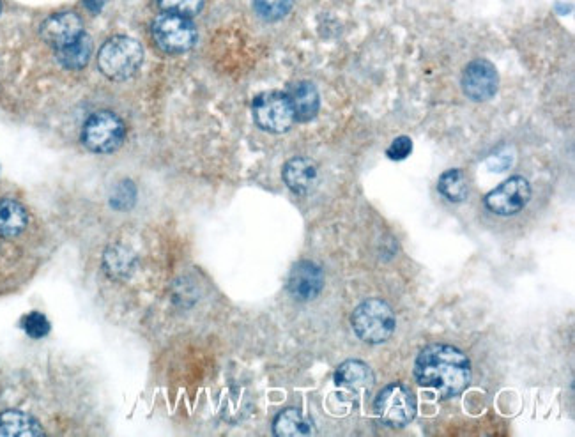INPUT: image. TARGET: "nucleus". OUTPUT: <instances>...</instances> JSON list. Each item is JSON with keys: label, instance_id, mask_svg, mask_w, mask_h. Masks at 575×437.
<instances>
[{"label": "nucleus", "instance_id": "1", "mask_svg": "<svg viewBox=\"0 0 575 437\" xmlns=\"http://www.w3.org/2000/svg\"><path fill=\"white\" fill-rule=\"evenodd\" d=\"M414 377L418 384L436 390L443 399H452L471 383V361L453 345H427L416 358Z\"/></svg>", "mask_w": 575, "mask_h": 437}, {"label": "nucleus", "instance_id": "18", "mask_svg": "<svg viewBox=\"0 0 575 437\" xmlns=\"http://www.w3.org/2000/svg\"><path fill=\"white\" fill-rule=\"evenodd\" d=\"M273 432H275V436L296 437L308 436L312 429H310L307 418L299 413L298 409H285L276 416Z\"/></svg>", "mask_w": 575, "mask_h": 437}, {"label": "nucleus", "instance_id": "17", "mask_svg": "<svg viewBox=\"0 0 575 437\" xmlns=\"http://www.w3.org/2000/svg\"><path fill=\"white\" fill-rule=\"evenodd\" d=\"M91 39L82 34L80 38L71 41L69 45L57 48V59L64 68L80 69L91 59Z\"/></svg>", "mask_w": 575, "mask_h": 437}, {"label": "nucleus", "instance_id": "15", "mask_svg": "<svg viewBox=\"0 0 575 437\" xmlns=\"http://www.w3.org/2000/svg\"><path fill=\"white\" fill-rule=\"evenodd\" d=\"M335 383L349 390H367L374 384V374L363 361H344L335 372Z\"/></svg>", "mask_w": 575, "mask_h": 437}, {"label": "nucleus", "instance_id": "11", "mask_svg": "<svg viewBox=\"0 0 575 437\" xmlns=\"http://www.w3.org/2000/svg\"><path fill=\"white\" fill-rule=\"evenodd\" d=\"M82 34H84V23L75 13H59V15L50 16L41 25V38L55 48L69 45Z\"/></svg>", "mask_w": 575, "mask_h": 437}, {"label": "nucleus", "instance_id": "4", "mask_svg": "<svg viewBox=\"0 0 575 437\" xmlns=\"http://www.w3.org/2000/svg\"><path fill=\"white\" fill-rule=\"evenodd\" d=\"M379 420L388 427H406L416 416V400L413 391L406 388L404 384H388L386 388L379 391L376 404H374Z\"/></svg>", "mask_w": 575, "mask_h": 437}, {"label": "nucleus", "instance_id": "23", "mask_svg": "<svg viewBox=\"0 0 575 437\" xmlns=\"http://www.w3.org/2000/svg\"><path fill=\"white\" fill-rule=\"evenodd\" d=\"M411 151H413V140L409 137H399L391 142L386 154L390 160H406Z\"/></svg>", "mask_w": 575, "mask_h": 437}, {"label": "nucleus", "instance_id": "21", "mask_svg": "<svg viewBox=\"0 0 575 437\" xmlns=\"http://www.w3.org/2000/svg\"><path fill=\"white\" fill-rule=\"evenodd\" d=\"M158 2L165 13L186 16V18L197 15L204 4V0H158Z\"/></svg>", "mask_w": 575, "mask_h": 437}, {"label": "nucleus", "instance_id": "9", "mask_svg": "<svg viewBox=\"0 0 575 437\" xmlns=\"http://www.w3.org/2000/svg\"><path fill=\"white\" fill-rule=\"evenodd\" d=\"M498 69L485 59L469 62L462 73V89L469 100L487 101L498 91Z\"/></svg>", "mask_w": 575, "mask_h": 437}, {"label": "nucleus", "instance_id": "12", "mask_svg": "<svg viewBox=\"0 0 575 437\" xmlns=\"http://www.w3.org/2000/svg\"><path fill=\"white\" fill-rule=\"evenodd\" d=\"M317 165L308 158H292L284 167V181L292 192L307 195L312 192L317 183Z\"/></svg>", "mask_w": 575, "mask_h": 437}, {"label": "nucleus", "instance_id": "22", "mask_svg": "<svg viewBox=\"0 0 575 437\" xmlns=\"http://www.w3.org/2000/svg\"><path fill=\"white\" fill-rule=\"evenodd\" d=\"M23 330L27 331L29 337L43 338L50 331V322L46 321L45 315L32 312L23 319Z\"/></svg>", "mask_w": 575, "mask_h": 437}, {"label": "nucleus", "instance_id": "7", "mask_svg": "<svg viewBox=\"0 0 575 437\" xmlns=\"http://www.w3.org/2000/svg\"><path fill=\"white\" fill-rule=\"evenodd\" d=\"M253 117L259 128L269 133H284L296 121L289 96L278 91L264 92L255 98Z\"/></svg>", "mask_w": 575, "mask_h": 437}, {"label": "nucleus", "instance_id": "5", "mask_svg": "<svg viewBox=\"0 0 575 437\" xmlns=\"http://www.w3.org/2000/svg\"><path fill=\"white\" fill-rule=\"evenodd\" d=\"M154 43L167 54H183L188 52L195 41L197 31L186 16L165 13L160 15L153 23Z\"/></svg>", "mask_w": 575, "mask_h": 437}, {"label": "nucleus", "instance_id": "10", "mask_svg": "<svg viewBox=\"0 0 575 437\" xmlns=\"http://www.w3.org/2000/svg\"><path fill=\"white\" fill-rule=\"evenodd\" d=\"M324 285L322 269L310 261H301L292 268L287 282V289L299 301H310L317 298Z\"/></svg>", "mask_w": 575, "mask_h": 437}, {"label": "nucleus", "instance_id": "6", "mask_svg": "<svg viewBox=\"0 0 575 437\" xmlns=\"http://www.w3.org/2000/svg\"><path fill=\"white\" fill-rule=\"evenodd\" d=\"M123 140V121L112 112H98L84 124L82 142L92 153H112L123 144Z\"/></svg>", "mask_w": 575, "mask_h": 437}, {"label": "nucleus", "instance_id": "13", "mask_svg": "<svg viewBox=\"0 0 575 437\" xmlns=\"http://www.w3.org/2000/svg\"><path fill=\"white\" fill-rule=\"evenodd\" d=\"M287 96L291 100L294 117L301 123L312 121L317 112H319L321 100H319V92L315 89L314 84L299 82V84L292 87L291 92Z\"/></svg>", "mask_w": 575, "mask_h": 437}, {"label": "nucleus", "instance_id": "20", "mask_svg": "<svg viewBox=\"0 0 575 437\" xmlns=\"http://www.w3.org/2000/svg\"><path fill=\"white\" fill-rule=\"evenodd\" d=\"M294 0H255V11L269 22H275L289 15Z\"/></svg>", "mask_w": 575, "mask_h": 437}, {"label": "nucleus", "instance_id": "19", "mask_svg": "<svg viewBox=\"0 0 575 437\" xmlns=\"http://www.w3.org/2000/svg\"><path fill=\"white\" fill-rule=\"evenodd\" d=\"M437 190L446 200L459 204L468 197V177L460 169L446 170L445 174L439 177Z\"/></svg>", "mask_w": 575, "mask_h": 437}, {"label": "nucleus", "instance_id": "3", "mask_svg": "<svg viewBox=\"0 0 575 437\" xmlns=\"http://www.w3.org/2000/svg\"><path fill=\"white\" fill-rule=\"evenodd\" d=\"M144 61V50L135 39L115 36L101 46L98 64L103 75L112 80H126L137 73Z\"/></svg>", "mask_w": 575, "mask_h": 437}, {"label": "nucleus", "instance_id": "14", "mask_svg": "<svg viewBox=\"0 0 575 437\" xmlns=\"http://www.w3.org/2000/svg\"><path fill=\"white\" fill-rule=\"evenodd\" d=\"M45 436L38 420L22 411H6L0 414V437H38Z\"/></svg>", "mask_w": 575, "mask_h": 437}, {"label": "nucleus", "instance_id": "2", "mask_svg": "<svg viewBox=\"0 0 575 437\" xmlns=\"http://www.w3.org/2000/svg\"><path fill=\"white\" fill-rule=\"evenodd\" d=\"M353 330L367 344H383L395 331V314L383 299H367L351 317Z\"/></svg>", "mask_w": 575, "mask_h": 437}, {"label": "nucleus", "instance_id": "16", "mask_svg": "<svg viewBox=\"0 0 575 437\" xmlns=\"http://www.w3.org/2000/svg\"><path fill=\"white\" fill-rule=\"evenodd\" d=\"M27 227L25 207L13 199H0V238H15Z\"/></svg>", "mask_w": 575, "mask_h": 437}, {"label": "nucleus", "instance_id": "8", "mask_svg": "<svg viewBox=\"0 0 575 437\" xmlns=\"http://www.w3.org/2000/svg\"><path fill=\"white\" fill-rule=\"evenodd\" d=\"M531 186L521 176L510 177L485 195V207L499 216H514L528 206Z\"/></svg>", "mask_w": 575, "mask_h": 437}]
</instances>
